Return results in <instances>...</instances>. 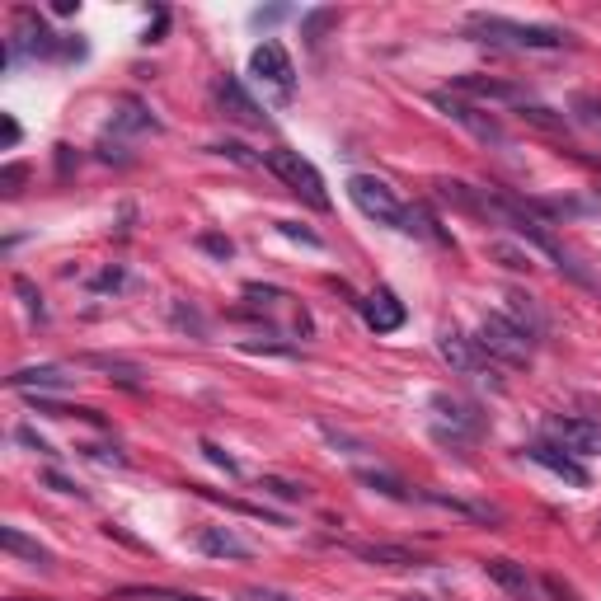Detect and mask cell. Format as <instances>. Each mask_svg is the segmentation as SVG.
Returning a JSON list of instances; mask_svg holds the SVG:
<instances>
[{
    "label": "cell",
    "instance_id": "39",
    "mask_svg": "<svg viewBox=\"0 0 601 601\" xmlns=\"http://www.w3.org/2000/svg\"><path fill=\"white\" fill-rule=\"evenodd\" d=\"M90 287H94V292H118V287H123V268H108V273H99Z\"/></svg>",
    "mask_w": 601,
    "mask_h": 601
},
{
    "label": "cell",
    "instance_id": "43",
    "mask_svg": "<svg viewBox=\"0 0 601 601\" xmlns=\"http://www.w3.org/2000/svg\"><path fill=\"white\" fill-rule=\"evenodd\" d=\"M10 146H19V123L5 113V151H10Z\"/></svg>",
    "mask_w": 601,
    "mask_h": 601
},
{
    "label": "cell",
    "instance_id": "41",
    "mask_svg": "<svg viewBox=\"0 0 601 601\" xmlns=\"http://www.w3.org/2000/svg\"><path fill=\"white\" fill-rule=\"evenodd\" d=\"M15 292L24 296V301H29V310H38V315H43V306H38V301H43V296L33 292V282H29V278H15Z\"/></svg>",
    "mask_w": 601,
    "mask_h": 601
},
{
    "label": "cell",
    "instance_id": "10",
    "mask_svg": "<svg viewBox=\"0 0 601 601\" xmlns=\"http://www.w3.org/2000/svg\"><path fill=\"white\" fill-rule=\"evenodd\" d=\"M451 90L461 94V99H479V104H517V108L531 104L522 85L498 80V76H475V71H470V76H456L451 80Z\"/></svg>",
    "mask_w": 601,
    "mask_h": 601
},
{
    "label": "cell",
    "instance_id": "40",
    "mask_svg": "<svg viewBox=\"0 0 601 601\" xmlns=\"http://www.w3.org/2000/svg\"><path fill=\"white\" fill-rule=\"evenodd\" d=\"M80 451H85V456H94V461H113V465H127V456H123V451H118V447H113V451H108V447H80Z\"/></svg>",
    "mask_w": 601,
    "mask_h": 601
},
{
    "label": "cell",
    "instance_id": "17",
    "mask_svg": "<svg viewBox=\"0 0 601 601\" xmlns=\"http://www.w3.org/2000/svg\"><path fill=\"white\" fill-rule=\"evenodd\" d=\"M5 381H10V390H71L76 386V376H71V371L66 367H52V362H38V367H19V371H10V376H5Z\"/></svg>",
    "mask_w": 601,
    "mask_h": 601
},
{
    "label": "cell",
    "instance_id": "33",
    "mask_svg": "<svg viewBox=\"0 0 601 601\" xmlns=\"http://www.w3.org/2000/svg\"><path fill=\"white\" fill-rule=\"evenodd\" d=\"M24 179H29V165H5V170H0V188H5V198H15L19 188H24Z\"/></svg>",
    "mask_w": 601,
    "mask_h": 601
},
{
    "label": "cell",
    "instance_id": "44",
    "mask_svg": "<svg viewBox=\"0 0 601 601\" xmlns=\"http://www.w3.org/2000/svg\"><path fill=\"white\" fill-rule=\"evenodd\" d=\"M174 601H212V597H179V592H174Z\"/></svg>",
    "mask_w": 601,
    "mask_h": 601
},
{
    "label": "cell",
    "instance_id": "26",
    "mask_svg": "<svg viewBox=\"0 0 601 601\" xmlns=\"http://www.w3.org/2000/svg\"><path fill=\"white\" fill-rule=\"evenodd\" d=\"M259 489L268 498H278V503H306V489L301 484H292V479H278V475H263Z\"/></svg>",
    "mask_w": 601,
    "mask_h": 601
},
{
    "label": "cell",
    "instance_id": "14",
    "mask_svg": "<svg viewBox=\"0 0 601 601\" xmlns=\"http://www.w3.org/2000/svg\"><path fill=\"white\" fill-rule=\"evenodd\" d=\"M437 353L447 357L456 376H479V371H484V362H489V357L479 353V343L465 339L461 329H442V334H437Z\"/></svg>",
    "mask_w": 601,
    "mask_h": 601
},
{
    "label": "cell",
    "instance_id": "7",
    "mask_svg": "<svg viewBox=\"0 0 601 601\" xmlns=\"http://www.w3.org/2000/svg\"><path fill=\"white\" fill-rule=\"evenodd\" d=\"M57 52H66V47H62V38L43 24V15L19 10V29H15V38H10V47H5V62L15 66V62H24V57H57Z\"/></svg>",
    "mask_w": 601,
    "mask_h": 601
},
{
    "label": "cell",
    "instance_id": "19",
    "mask_svg": "<svg viewBox=\"0 0 601 601\" xmlns=\"http://www.w3.org/2000/svg\"><path fill=\"white\" fill-rule=\"evenodd\" d=\"M193 545H198V555H207V559H254V545H245L231 526H202Z\"/></svg>",
    "mask_w": 601,
    "mask_h": 601
},
{
    "label": "cell",
    "instance_id": "28",
    "mask_svg": "<svg viewBox=\"0 0 601 601\" xmlns=\"http://www.w3.org/2000/svg\"><path fill=\"white\" fill-rule=\"evenodd\" d=\"M489 259H498L503 268H512V273H522V268H531V254H522L517 245H508V240H494V245L484 249Z\"/></svg>",
    "mask_w": 601,
    "mask_h": 601
},
{
    "label": "cell",
    "instance_id": "37",
    "mask_svg": "<svg viewBox=\"0 0 601 601\" xmlns=\"http://www.w3.org/2000/svg\"><path fill=\"white\" fill-rule=\"evenodd\" d=\"M202 456H207V461H212V465H221L226 475H240V465H235L231 456H226V451L216 447V442H202Z\"/></svg>",
    "mask_w": 601,
    "mask_h": 601
},
{
    "label": "cell",
    "instance_id": "13",
    "mask_svg": "<svg viewBox=\"0 0 601 601\" xmlns=\"http://www.w3.org/2000/svg\"><path fill=\"white\" fill-rule=\"evenodd\" d=\"M526 461H536L540 470L559 475L564 484H573V489H587V484H592V475H587L564 447H555V442H531V447H526Z\"/></svg>",
    "mask_w": 601,
    "mask_h": 601
},
{
    "label": "cell",
    "instance_id": "9",
    "mask_svg": "<svg viewBox=\"0 0 601 601\" xmlns=\"http://www.w3.org/2000/svg\"><path fill=\"white\" fill-rule=\"evenodd\" d=\"M249 71H254L259 80H268V85H273L282 99H292V90H296V66H292V57H287V47H282L278 38H263V43L254 47V57H249Z\"/></svg>",
    "mask_w": 601,
    "mask_h": 601
},
{
    "label": "cell",
    "instance_id": "15",
    "mask_svg": "<svg viewBox=\"0 0 601 601\" xmlns=\"http://www.w3.org/2000/svg\"><path fill=\"white\" fill-rule=\"evenodd\" d=\"M362 306V320H367V329H376V334H395L404 324V301L390 287H376L371 296H362L357 301Z\"/></svg>",
    "mask_w": 601,
    "mask_h": 601
},
{
    "label": "cell",
    "instance_id": "16",
    "mask_svg": "<svg viewBox=\"0 0 601 601\" xmlns=\"http://www.w3.org/2000/svg\"><path fill=\"white\" fill-rule=\"evenodd\" d=\"M357 559L367 564H381V569H418L423 559L409 550V545H395V540H343Z\"/></svg>",
    "mask_w": 601,
    "mask_h": 601
},
{
    "label": "cell",
    "instance_id": "25",
    "mask_svg": "<svg viewBox=\"0 0 601 601\" xmlns=\"http://www.w3.org/2000/svg\"><path fill=\"white\" fill-rule=\"evenodd\" d=\"M334 24H339V10H310V15H301V38L310 47H320L324 29H334Z\"/></svg>",
    "mask_w": 601,
    "mask_h": 601
},
{
    "label": "cell",
    "instance_id": "42",
    "mask_svg": "<svg viewBox=\"0 0 601 601\" xmlns=\"http://www.w3.org/2000/svg\"><path fill=\"white\" fill-rule=\"evenodd\" d=\"M245 296H259V301H287V296H282L278 287H263V282H249Z\"/></svg>",
    "mask_w": 601,
    "mask_h": 601
},
{
    "label": "cell",
    "instance_id": "11",
    "mask_svg": "<svg viewBox=\"0 0 601 601\" xmlns=\"http://www.w3.org/2000/svg\"><path fill=\"white\" fill-rule=\"evenodd\" d=\"M432 188H437V198L447 202V207H456V212L465 216H484V221H494V193L489 188H475V184H465V179H432Z\"/></svg>",
    "mask_w": 601,
    "mask_h": 601
},
{
    "label": "cell",
    "instance_id": "27",
    "mask_svg": "<svg viewBox=\"0 0 601 601\" xmlns=\"http://www.w3.org/2000/svg\"><path fill=\"white\" fill-rule=\"evenodd\" d=\"M522 123L540 127V132H564V113H555L545 104H522Z\"/></svg>",
    "mask_w": 601,
    "mask_h": 601
},
{
    "label": "cell",
    "instance_id": "23",
    "mask_svg": "<svg viewBox=\"0 0 601 601\" xmlns=\"http://www.w3.org/2000/svg\"><path fill=\"white\" fill-rule=\"evenodd\" d=\"M357 484H367L371 494H381V498H395V503H409V484H400L395 475H386V470H357Z\"/></svg>",
    "mask_w": 601,
    "mask_h": 601
},
{
    "label": "cell",
    "instance_id": "21",
    "mask_svg": "<svg viewBox=\"0 0 601 601\" xmlns=\"http://www.w3.org/2000/svg\"><path fill=\"white\" fill-rule=\"evenodd\" d=\"M0 550H5V555L29 559V564H38V569H52V550L38 545V540H29L19 526H0Z\"/></svg>",
    "mask_w": 601,
    "mask_h": 601
},
{
    "label": "cell",
    "instance_id": "32",
    "mask_svg": "<svg viewBox=\"0 0 601 601\" xmlns=\"http://www.w3.org/2000/svg\"><path fill=\"white\" fill-rule=\"evenodd\" d=\"M198 249H207V254H212V259H221V263L235 254L231 240H226V235H216V231H202V235H198Z\"/></svg>",
    "mask_w": 601,
    "mask_h": 601
},
{
    "label": "cell",
    "instance_id": "24",
    "mask_svg": "<svg viewBox=\"0 0 601 601\" xmlns=\"http://www.w3.org/2000/svg\"><path fill=\"white\" fill-rule=\"evenodd\" d=\"M113 127H118V132H146V127H151V132H155L160 123H155V118L137 104V99H123V113L113 118Z\"/></svg>",
    "mask_w": 601,
    "mask_h": 601
},
{
    "label": "cell",
    "instance_id": "5",
    "mask_svg": "<svg viewBox=\"0 0 601 601\" xmlns=\"http://www.w3.org/2000/svg\"><path fill=\"white\" fill-rule=\"evenodd\" d=\"M348 198H353L357 212L371 216L376 226H395V231L404 226V202L395 198L390 184H381V179H371V174H353V179H348Z\"/></svg>",
    "mask_w": 601,
    "mask_h": 601
},
{
    "label": "cell",
    "instance_id": "22",
    "mask_svg": "<svg viewBox=\"0 0 601 601\" xmlns=\"http://www.w3.org/2000/svg\"><path fill=\"white\" fill-rule=\"evenodd\" d=\"M404 235H418V240H442V245H451V235L442 231V226H437V221H432V212L428 207H404V226H400Z\"/></svg>",
    "mask_w": 601,
    "mask_h": 601
},
{
    "label": "cell",
    "instance_id": "38",
    "mask_svg": "<svg viewBox=\"0 0 601 601\" xmlns=\"http://www.w3.org/2000/svg\"><path fill=\"white\" fill-rule=\"evenodd\" d=\"M240 601H296V597H287V592H278V587H245Z\"/></svg>",
    "mask_w": 601,
    "mask_h": 601
},
{
    "label": "cell",
    "instance_id": "3",
    "mask_svg": "<svg viewBox=\"0 0 601 601\" xmlns=\"http://www.w3.org/2000/svg\"><path fill=\"white\" fill-rule=\"evenodd\" d=\"M263 165L278 174L282 184L292 188L296 198H306L315 212H329V193H324V179H320V170L310 165L301 151H287V146H273V151L263 155Z\"/></svg>",
    "mask_w": 601,
    "mask_h": 601
},
{
    "label": "cell",
    "instance_id": "2",
    "mask_svg": "<svg viewBox=\"0 0 601 601\" xmlns=\"http://www.w3.org/2000/svg\"><path fill=\"white\" fill-rule=\"evenodd\" d=\"M475 343L489 362H503V367H531V353H536V343L526 339L508 315H484Z\"/></svg>",
    "mask_w": 601,
    "mask_h": 601
},
{
    "label": "cell",
    "instance_id": "34",
    "mask_svg": "<svg viewBox=\"0 0 601 601\" xmlns=\"http://www.w3.org/2000/svg\"><path fill=\"white\" fill-rule=\"evenodd\" d=\"M15 437H19V442H24L29 451H38V456H57V451H52V442H47V437H38L29 423H24V428H15Z\"/></svg>",
    "mask_w": 601,
    "mask_h": 601
},
{
    "label": "cell",
    "instance_id": "1",
    "mask_svg": "<svg viewBox=\"0 0 601 601\" xmlns=\"http://www.w3.org/2000/svg\"><path fill=\"white\" fill-rule=\"evenodd\" d=\"M465 33H470L475 43L512 47V52H559V47H573L569 29H555V24H517V19H503V15H470L465 19Z\"/></svg>",
    "mask_w": 601,
    "mask_h": 601
},
{
    "label": "cell",
    "instance_id": "30",
    "mask_svg": "<svg viewBox=\"0 0 601 601\" xmlns=\"http://www.w3.org/2000/svg\"><path fill=\"white\" fill-rule=\"evenodd\" d=\"M90 367H104V371H113V381H123L127 390H141V371L137 367H127V362H113V357H90Z\"/></svg>",
    "mask_w": 601,
    "mask_h": 601
},
{
    "label": "cell",
    "instance_id": "18",
    "mask_svg": "<svg viewBox=\"0 0 601 601\" xmlns=\"http://www.w3.org/2000/svg\"><path fill=\"white\" fill-rule=\"evenodd\" d=\"M484 573H489L512 601H540L536 597V578H531L526 564H517V559H484Z\"/></svg>",
    "mask_w": 601,
    "mask_h": 601
},
{
    "label": "cell",
    "instance_id": "31",
    "mask_svg": "<svg viewBox=\"0 0 601 601\" xmlns=\"http://www.w3.org/2000/svg\"><path fill=\"white\" fill-rule=\"evenodd\" d=\"M573 113H578V123L583 127H601V99L597 94H578V99H573Z\"/></svg>",
    "mask_w": 601,
    "mask_h": 601
},
{
    "label": "cell",
    "instance_id": "12",
    "mask_svg": "<svg viewBox=\"0 0 601 601\" xmlns=\"http://www.w3.org/2000/svg\"><path fill=\"white\" fill-rule=\"evenodd\" d=\"M216 104H221V113H226L231 123H240V127H263V118H268V113L249 99V90L235 76L216 80Z\"/></svg>",
    "mask_w": 601,
    "mask_h": 601
},
{
    "label": "cell",
    "instance_id": "35",
    "mask_svg": "<svg viewBox=\"0 0 601 601\" xmlns=\"http://www.w3.org/2000/svg\"><path fill=\"white\" fill-rule=\"evenodd\" d=\"M43 484H47V489H57V494H76V498H85V489H80L76 479H66L62 470H47Z\"/></svg>",
    "mask_w": 601,
    "mask_h": 601
},
{
    "label": "cell",
    "instance_id": "4",
    "mask_svg": "<svg viewBox=\"0 0 601 601\" xmlns=\"http://www.w3.org/2000/svg\"><path fill=\"white\" fill-rule=\"evenodd\" d=\"M432 437L442 442V447H465L470 437L484 432V418L470 400H456V395H432Z\"/></svg>",
    "mask_w": 601,
    "mask_h": 601
},
{
    "label": "cell",
    "instance_id": "8",
    "mask_svg": "<svg viewBox=\"0 0 601 601\" xmlns=\"http://www.w3.org/2000/svg\"><path fill=\"white\" fill-rule=\"evenodd\" d=\"M545 432L555 437V447H564L569 456H601V423L583 414H555L545 423Z\"/></svg>",
    "mask_w": 601,
    "mask_h": 601
},
{
    "label": "cell",
    "instance_id": "6",
    "mask_svg": "<svg viewBox=\"0 0 601 601\" xmlns=\"http://www.w3.org/2000/svg\"><path fill=\"white\" fill-rule=\"evenodd\" d=\"M428 99H432V108H442V113H447L451 123H461L470 137L494 141V146H503V141H508V137H503V123H498L494 113H479V108L470 104V99H461L456 90H432Z\"/></svg>",
    "mask_w": 601,
    "mask_h": 601
},
{
    "label": "cell",
    "instance_id": "45",
    "mask_svg": "<svg viewBox=\"0 0 601 601\" xmlns=\"http://www.w3.org/2000/svg\"><path fill=\"white\" fill-rule=\"evenodd\" d=\"M404 601H428V597H404Z\"/></svg>",
    "mask_w": 601,
    "mask_h": 601
},
{
    "label": "cell",
    "instance_id": "29",
    "mask_svg": "<svg viewBox=\"0 0 601 601\" xmlns=\"http://www.w3.org/2000/svg\"><path fill=\"white\" fill-rule=\"evenodd\" d=\"M212 151L226 155V160H235V165H245V170H259V165H263V155H254L249 146H240V141H216Z\"/></svg>",
    "mask_w": 601,
    "mask_h": 601
},
{
    "label": "cell",
    "instance_id": "36",
    "mask_svg": "<svg viewBox=\"0 0 601 601\" xmlns=\"http://www.w3.org/2000/svg\"><path fill=\"white\" fill-rule=\"evenodd\" d=\"M278 231L287 235V240H301V245L320 249V235H315V231H306V226H296V221H278Z\"/></svg>",
    "mask_w": 601,
    "mask_h": 601
},
{
    "label": "cell",
    "instance_id": "20",
    "mask_svg": "<svg viewBox=\"0 0 601 601\" xmlns=\"http://www.w3.org/2000/svg\"><path fill=\"white\" fill-rule=\"evenodd\" d=\"M503 301H508V320L522 329L526 339H531V343L545 339V315H540V306L531 301V296L517 292V287H508V292H503Z\"/></svg>",
    "mask_w": 601,
    "mask_h": 601
}]
</instances>
